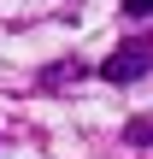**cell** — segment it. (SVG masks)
<instances>
[{"instance_id":"obj_1","label":"cell","mask_w":153,"mask_h":159,"mask_svg":"<svg viewBox=\"0 0 153 159\" xmlns=\"http://www.w3.org/2000/svg\"><path fill=\"white\" fill-rule=\"evenodd\" d=\"M147 71H153V41L118 47V53L100 65V77H106V83H136V77H147Z\"/></svg>"},{"instance_id":"obj_2","label":"cell","mask_w":153,"mask_h":159,"mask_svg":"<svg viewBox=\"0 0 153 159\" xmlns=\"http://www.w3.org/2000/svg\"><path fill=\"white\" fill-rule=\"evenodd\" d=\"M124 12H130V18H147V12H153V0H124Z\"/></svg>"}]
</instances>
